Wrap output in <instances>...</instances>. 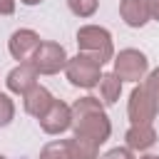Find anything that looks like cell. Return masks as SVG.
I'll return each mask as SVG.
<instances>
[{
	"mask_svg": "<svg viewBox=\"0 0 159 159\" xmlns=\"http://www.w3.org/2000/svg\"><path fill=\"white\" fill-rule=\"evenodd\" d=\"M52 102H55L52 92H50L47 87H42L40 82L22 94V107H25V112H27L30 117H35V119H40V117L52 107Z\"/></svg>",
	"mask_w": 159,
	"mask_h": 159,
	"instance_id": "cell-10",
	"label": "cell"
},
{
	"mask_svg": "<svg viewBox=\"0 0 159 159\" xmlns=\"http://www.w3.org/2000/svg\"><path fill=\"white\" fill-rule=\"evenodd\" d=\"M119 15L124 20L127 27H144L152 17H149V7H147V0H119Z\"/></svg>",
	"mask_w": 159,
	"mask_h": 159,
	"instance_id": "cell-12",
	"label": "cell"
},
{
	"mask_svg": "<svg viewBox=\"0 0 159 159\" xmlns=\"http://www.w3.org/2000/svg\"><path fill=\"white\" fill-rule=\"evenodd\" d=\"M72 132L87 139H94L97 144H104L112 134V122L104 112V102L99 97L84 94L75 99L72 104Z\"/></svg>",
	"mask_w": 159,
	"mask_h": 159,
	"instance_id": "cell-1",
	"label": "cell"
},
{
	"mask_svg": "<svg viewBox=\"0 0 159 159\" xmlns=\"http://www.w3.org/2000/svg\"><path fill=\"white\" fill-rule=\"evenodd\" d=\"M40 159H72L67 139H52L40 149Z\"/></svg>",
	"mask_w": 159,
	"mask_h": 159,
	"instance_id": "cell-15",
	"label": "cell"
},
{
	"mask_svg": "<svg viewBox=\"0 0 159 159\" xmlns=\"http://www.w3.org/2000/svg\"><path fill=\"white\" fill-rule=\"evenodd\" d=\"M0 159H7V157H2V154H0Z\"/></svg>",
	"mask_w": 159,
	"mask_h": 159,
	"instance_id": "cell-24",
	"label": "cell"
},
{
	"mask_svg": "<svg viewBox=\"0 0 159 159\" xmlns=\"http://www.w3.org/2000/svg\"><path fill=\"white\" fill-rule=\"evenodd\" d=\"M40 122V129L50 137H60L65 134L67 129H72V104L62 102V99H55L52 107L37 119Z\"/></svg>",
	"mask_w": 159,
	"mask_h": 159,
	"instance_id": "cell-7",
	"label": "cell"
},
{
	"mask_svg": "<svg viewBox=\"0 0 159 159\" xmlns=\"http://www.w3.org/2000/svg\"><path fill=\"white\" fill-rule=\"evenodd\" d=\"M20 2H22V5H40L42 0H20Z\"/></svg>",
	"mask_w": 159,
	"mask_h": 159,
	"instance_id": "cell-23",
	"label": "cell"
},
{
	"mask_svg": "<svg viewBox=\"0 0 159 159\" xmlns=\"http://www.w3.org/2000/svg\"><path fill=\"white\" fill-rule=\"evenodd\" d=\"M67 7L77 17H92L99 7V0H67Z\"/></svg>",
	"mask_w": 159,
	"mask_h": 159,
	"instance_id": "cell-16",
	"label": "cell"
},
{
	"mask_svg": "<svg viewBox=\"0 0 159 159\" xmlns=\"http://www.w3.org/2000/svg\"><path fill=\"white\" fill-rule=\"evenodd\" d=\"M159 114V104L157 99L144 89V84H137L132 92H129V99H127V117L132 124H152Z\"/></svg>",
	"mask_w": 159,
	"mask_h": 159,
	"instance_id": "cell-5",
	"label": "cell"
},
{
	"mask_svg": "<svg viewBox=\"0 0 159 159\" xmlns=\"http://www.w3.org/2000/svg\"><path fill=\"white\" fill-rule=\"evenodd\" d=\"M99 159H137V157H134V152H132L129 147H112V149L104 152Z\"/></svg>",
	"mask_w": 159,
	"mask_h": 159,
	"instance_id": "cell-19",
	"label": "cell"
},
{
	"mask_svg": "<svg viewBox=\"0 0 159 159\" xmlns=\"http://www.w3.org/2000/svg\"><path fill=\"white\" fill-rule=\"evenodd\" d=\"M15 12V0H0V15H12Z\"/></svg>",
	"mask_w": 159,
	"mask_h": 159,
	"instance_id": "cell-21",
	"label": "cell"
},
{
	"mask_svg": "<svg viewBox=\"0 0 159 159\" xmlns=\"http://www.w3.org/2000/svg\"><path fill=\"white\" fill-rule=\"evenodd\" d=\"M139 159H159V154H149V152H147V154H142Z\"/></svg>",
	"mask_w": 159,
	"mask_h": 159,
	"instance_id": "cell-22",
	"label": "cell"
},
{
	"mask_svg": "<svg viewBox=\"0 0 159 159\" xmlns=\"http://www.w3.org/2000/svg\"><path fill=\"white\" fill-rule=\"evenodd\" d=\"M147 7H149V17L159 22V0H147Z\"/></svg>",
	"mask_w": 159,
	"mask_h": 159,
	"instance_id": "cell-20",
	"label": "cell"
},
{
	"mask_svg": "<svg viewBox=\"0 0 159 159\" xmlns=\"http://www.w3.org/2000/svg\"><path fill=\"white\" fill-rule=\"evenodd\" d=\"M15 119V102L10 99V94L0 92V127H7Z\"/></svg>",
	"mask_w": 159,
	"mask_h": 159,
	"instance_id": "cell-17",
	"label": "cell"
},
{
	"mask_svg": "<svg viewBox=\"0 0 159 159\" xmlns=\"http://www.w3.org/2000/svg\"><path fill=\"white\" fill-rule=\"evenodd\" d=\"M144 89L157 99V104H159V67L157 70H152V72H147V77H144Z\"/></svg>",
	"mask_w": 159,
	"mask_h": 159,
	"instance_id": "cell-18",
	"label": "cell"
},
{
	"mask_svg": "<svg viewBox=\"0 0 159 159\" xmlns=\"http://www.w3.org/2000/svg\"><path fill=\"white\" fill-rule=\"evenodd\" d=\"M67 50L60 45V42H52V40H45L40 47H37V52H35V57L30 60L32 65H35V70L40 72V75H60V72H65V67H67Z\"/></svg>",
	"mask_w": 159,
	"mask_h": 159,
	"instance_id": "cell-6",
	"label": "cell"
},
{
	"mask_svg": "<svg viewBox=\"0 0 159 159\" xmlns=\"http://www.w3.org/2000/svg\"><path fill=\"white\" fill-rule=\"evenodd\" d=\"M40 45H42V40H40V35H37L35 30L20 27V30H15V32L10 35V40H7V52H10L12 60H17V62H30V60L35 57V52H37Z\"/></svg>",
	"mask_w": 159,
	"mask_h": 159,
	"instance_id": "cell-8",
	"label": "cell"
},
{
	"mask_svg": "<svg viewBox=\"0 0 159 159\" xmlns=\"http://www.w3.org/2000/svg\"><path fill=\"white\" fill-rule=\"evenodd\" d=\"M77 52L94 57L102 67L114 60V42L112 32L102 25H82L77 30Z\"/></svg>",
	"mask_w": 159,
	"mask_h": 159,
	"instance_id": "cell-2",
	"label": "cell"
},
{
	"mask_svg": "<svg viewBox=\"0 0 159 159\" xmlns=\"http://www.w3.org/2000/svg\"><path fill=\"white\" fill-rule=\"evenodd\" d=\"M67 142H70V157L72 159H99V147L102 144H97L94 139H87V137L75 134Z\"/></svg>",
	"mask_w": 159,
	"mask_h": 159,
	"instance_id": "cell-13",
	"label": "cell"
},
{
	"mask_svg": "<svg viewBox=\"0 0 159 159\" xmlns=\"http://www.w3.org/2000/svg\"><path fill=\"white\" fill-rule=\"evenodd\" d=\"M37 77H40V72L35 70V65L32 62H17L10 72H7V77H5V84H7V92H12V94H25L27 89H32L35 84H37Z\"/></svg>",
	"mask_w": 159,
	"mask_h": 159,
	"instance_id": "cell-9",
	"label": "cell"
},
{
	"mask_svg": "<svg viewBox=\"0 0 159 159\" xmlns=\"http://www.w3.org/2000/svg\"><path fill=\"white\" fill-rule=\"evenodd\" d=\"M112 65H114L112 72H114L122 82H134V84H137V82L144 80L147 72H149V60H147V55H144L142 50H134V47L119 50V52L114 55Z\"/></svg>",
	"mask_w": 159,
	"mask_h": 159,
	"instance_id": "cell-4",
	"label": "cell"
},
{
	"mask_svg": "<svg viewBox=\"0 0 159 159\" xmlns=\"http://www.w3.org/2000/svg\"><path fill=\"white\" fill-rule=\"evenodd\" d=\"M97 87H99V99L104 102V107L117 104V99H119V94H122V80H119L114 72H104Z\"/></svg>",
	"mask_w": 159,
	"mask_h": 159,
	"instance_id": "cell-14",
	"label": "cell"
},
{
	"mask_svg": "<svg viewBox=\"0 0 159 159\" xmlns=\"http://www.w3.org/2000/svg\"><path fill=\"white\" fill-rule=\"evenodd\" d=\"M124 144L132 152H147L157 144V129L152 124H132L124 132Z\"/></svg>",
	"mask_w": 159,
	"mask_h": 159,
	"instance_id": "cell-11",
	"label": "cell"
},
{
	"mask_svg": "<svg viewBox=\"0 0 159 159\" xmlns=\"http://www.w3.org/2000/svg\"><path fill=\"white\" fill-rule=\"evenodd\" d=\"M102 65L89 57V55H82L77 52L75 57L67 60V67H65V77L72 87H80V89H94L102 80Z\"/></svg>",
	"mask_w": 159,
	"mask_h": 159,
	"instance_id": "cell-3",
	"label": "cell"
}]
</instances>
